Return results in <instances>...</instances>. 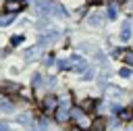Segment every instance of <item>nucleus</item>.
<instances>
[{
	"instance_id": "obj_6",
	"label": "nucleus",
	"mask_w": 133,
	"mask_h": 131,
	"mask_svg": "<svg viewBox=\"0 0 133 131\" xmlns=\"http://www.w3.org/2000/svg\"><path fill=\"white\" fill-rule=\"evenodd\" d=\"M2 91H4V94H8V96H10V94H17V91H19V85H17V83L6 81V83L2 85Z\"/></svg>"
},
{
	"instance_id": "obj_16",
	"label": "nucleus",
	"mask_w": 133,
	"mask_h": 131,
	"mask_svg": "<svg viewBox=\"0 0 133 131\" xmlns=\"http://www.w3.org/2000/svg\"><path fill=\"white\" fill-rule=\"evenodd\" d=\"M71 131H83V129H81V127H79V125H75V127H73V129H71Z\"/></svg>"
},
{
	"instance_id": "obj_15",
	"label": "nucleus",
	"mask_w": 133,
	"mask_h": 131,
	"mask_svg": "<svg viewBox=\"0 0 133 131\" xmlns=\"http://www.w3.org/2000/svg\"><path fill=\"white\" fill-rule=\"evenodd\" d=\"M104 0H87V4H102Z\"/></svg>"
},
{
	"instance_id": "obj_8",
	"label": "nucleus",
	"mask_w": 133,
	"mask_h": 131,
	"mask_svg": "<svg viewBox=\"0 0 133 131\" xmlns=\"http://www.w3.org/2000/svg\"><path fill=\"white\" fill-rule=\"evenodd\" d=\"M123 60H125V64H127V67H133V50H125Z\"/></svg>"
},
{
	"instance_id": "obj_9",
	"label": "nucleus",
	"mask_w": 133,
	"mask_h": 131,
	"mask_svg": "<svg viewBox=\"0 0 133 131\" xmlns=\"http://www.w3.org/2000/svg\"><path fill=\"white\" fill-rule=\"evenodd\" d=\"M129 37H131V29H129V25H123V29H121V40L127 42Z\"/></svg>"
},
{
	"instance_id": "obj_18",
	"label": "nucleus",
	"mask_w": 133,
	"mask_h": 131,
	"mask_svg": "<svg viewBox=\"0 0 133 131\" xmlns=\"http://www.w3.org/2000/svg\"><path fill=\"white\" fill-rule=\"evenodd\" d=\"M89 131H96V129H89Z\"/></svg>"
},
{
	"instance_id": "obj_13",
	"label": "nucleus",
	"mask_w": 133,
	"mask_h": 131,
	"mask_svg": "<svg viewBox=\"0 0 133 131\" xmlns=\"http://www.w3.org/2000/svg\"><path fill=\"white\" fill-rule=\"evenodd\" d=\"M21 42H23V35H15V37L10 40V44H12V46H19Z\"/></svg>"
},
{
	"instance_id": "obj_1",
	"label": "nucleus",
	"mask_w": 133,
	"mask_h": 131,
	"mask_svg": "<svg viewBox=\"0 0 133 131\" xmlns=\"http://www.w3.org/2000/svg\"><path fill=\"white\" fill-rule=\"evenodd\" d=\"M21 8H23V0H6V2H4V12H6V15L19 12Z\"/></svg>"
},
{
	"instance_id": "obj_10",
	"label": "nucleus",
	"mask_w": 133,
	"mask_h": 131,
	"mask_svg": "<svg viewBox=\"0 0 133 131\" xmlns=\"http://www.w3.org/2000/svg\"><path fill=\"white\" fill-rule=\"evenodd\" d=\"M98 106V100H87V102H83L81 104V108L83 110H91V108H96Z\"/></svg>"
},
{
	"instance_id": "obj_5",
	"label": "nucleus",
	"mask_w": 133,
	"mask_h": 131,
	"mask_svg": "<svg viewBox=\"0 0 133 131\" xmlns=\"http://www.w3.org/2000/svg\"><path fill=\"white\" fill-rule=\"evenodd\" d=\"M54 114H56V121H58V123H64V121L71 116V112H69L66 108H56V112H54Z\"/></svg>"
},
{
	"instance_id": "obj_3",
	"label": "nucleus",
	"mask_w": 133,
	"mask_h": 131,
	"mask_svg": "<svg viewBox=\"0 0 133 131\" xmlns=\"http://www.w3.org/2000/svg\"><path fill=\"white\" fill-rule=\"evenodd\" d=\"M42 106H44L46 112H56V108H58V98H54V96H46V98L42 100Z\"/></svg>"
},
{
	"instance_id": "obj_14",
	"label": "nucleus",
	"mask_w": 133,
	"mask_h": 131,
	"mask_svg": "<svg viewBox=\"0 0 133 131\" xmlns=\"http://www.w3.org/2000/svg\"><path fill=\"white\" fill-rule=\"evenodd\" d=\"M118 75H121V77H129V75H131V69H121Z\"/></svg>"
},
{
	"instance_id": "obj_12",
	"label": "nucleus",
	"mask_w": 133,
	"mask_h": 131,
	"mask_svg": "<svg viewBox=\"0 0 133 131\" xmlns=\"http://www.w3.org/2000/svg\"><path fill=\"white\" fill-rule=\"evenodd\" d=\"M8 23H12V17H10V15H6V17L0 19V27H4V25H8Z\"/></svg>"
},
{
	"instance_id": "obj_7",
	"label": "nucleus",
	"mask_w": 133,
	"mask_h": 131,
	"mask_svg": "<svg viewBox=\"0 0 133 131\" xmlns=\"http://www.w3.org/2000/svg\"><path fill=\"white\" fill-rule=\"evenodd\" d=\"M118 119L121 121H131L133 119V108H121L118 110Z\"/></svg>"
},
{
	"instance_id": "obj_4",
	"label": "nucleus",
	"mask_w": 133,
	"mask_h": 131,
	"mask_svg": "<svg viewBox=\"0 0 133 131\" xmlns=\"http://www.w3.org/2000/svg\"><path fill=\"white\" fill-rule=\"evenodd\" d=\"M106 116H96L94 121H91V129H96V131H104V127H106Z\"/></svg>"
},
{
	"instance_id": "obj_11",
	"label": "nucleus",
	"mask_w": 133,
	"mask_h": 131,
	"mask_svg": "<svg viewBox=\"0 0 133 131\" xmlns=\"http://www.w3.org/2000/svg\"><path fill=\"white\" fill-rule=\"evenodd\" d=\"M108 19H116V8H114V4L108 6Z\"/></svg>"
},
{
	"instance_id": "obj_17",
	"label": "nucleus",
	"mask_w": 133,
	"mask_h": 131,
	"mask_svg": "<svg viewBox=\"0 0 133 131\" xmlns=\"http://www.w3.org/2000/svg\"><path fill=\"white\" fill-rule=\"evenodd\" d=\"M121 2H129V0H121Z\"/></svg>"
},
{
	"instance_id": "obj_2",
	"label": "nucleus",
	"mask_w": 133,
	"mask_h": 131,
	"mask_svg": "<svg viewBox=\"0 0 133 131\" xmlns=\"http://www.w3.org/2000/svg\"><path fill=\"white\" fill-rule=\"evenodd\" d=\"M69 62H71V69H73V71H77V73H83V71L87 69V62H85L81 56H71V58H69Z\"/></svg>"
}]
</instances>
